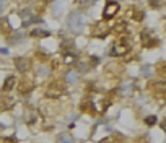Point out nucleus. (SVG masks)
<instances>
[{
	"label": "nucleus",
	"instance_id": "22",
	"mask_svg": "<svg viewBox=\"0 0 166 143\" xmlns=\"http://www.w3.org/2000/svg\"><path fill=\"white\" fill-rule=\"evenodd\" d=\"M51 65H52V68H59V67L62 65V57H60V55L54 57V59H52V62H51Z\"/></svg>",
	"mask_w": 166,
	"mask_h": 143
},
{
	"label": "nucleus",
	"instance_id": "15",
	"mask_svg": "<svg viewBox=\"0 0 166 143\" xmlns=\"http://www.w3.org/2000/svg\"><path fill=\"white\" fill-rule=\"evenodd\" d=\"M21 39H23V34L20 33V31H13L10 36H7V42H8L10 46H15V44H18V42H21Z\"/></svg>",
	"mask_w": 166,
	"mask_h": 143
},
{
	"label": "nucleus",
	"instance_id": "19",
	"mask_svg": "<svg viewBox=\"0 0 166 143\" xmlns=\"http://www.w3.org/2000/svg\"><path fill=\"white\" fill-rule=\"evenodd\" d=\"M143 122H145V125H147V127H153L158 122V117L156 116H147L143 119Z\"/></svg>",
	"mask_w": 166,
	"mask_h": 143
},
{
	"label": "nucleus",
	"instance_id": "9",
	"mask_svg": "<svg viewBox=\"0 0 166 143\" xmlns=\"http://www.w3.org/2000/svg\"><path fill=\"white\" fill-rule=\"evenodd\" d=\"M13 63L17 67V70L21 72V73H26V72L31 70V60L28 57H15Z\"/></svg>",
	"mask_w": 166,
	"mask_h": 143
},
{
	"label": "nucleus",
	"instance_id": "5",
	"mask_svg": "<svg viewBox=\"0 0 166 143\" xmlns=\"http://www.w3.org/2000/svg\"><path fill=\"white\" fill-rule=\"evenodd\" d=\"M109 33H111V28H109L104 21L96 23V25L93 26V29H91V36H93V38H98V39L108 38Z\"/></svg>",
	"mask_w": 166,
	"mask_h": 143
},
{
	"label": "nucleus",
	"instance_id": "1",
	"mask_svg": "<svg viewBox=\"0 0 166 143\" xmlns=\"http://www.w3.org/2000/svg\"><path fill=\"white\" fill-rule=\"evenodd\" d=\"M67 94V85L62 80H52L46 86V96L51 99H59L60 96Z\"/></svg>",
	"mask_w": 166,
	"mask_h": 143
},
{
	"label": "nucleus",
	"instance_id": "8",
	"mask_svg": "<svg viewBox=\"0 0 166 143\" xmlns=\"http://www.w3.org/2000/svg\"><path fill=\"white\" fill-rule=\"evenodd\" d=\"M121 5L117 2H108L106 5H104V10H103V18L104 20H111L114 18L117 15V11H119Z\"/></svg>",
	"mask_w": 166,
	"mask_h": 143
},
{
	"label": "nucleus",
	"instance_id": "7",
	"mask_svg": "<svg viewBox=\"0 0 166 143\" xmlns=\"http://www.w3.org/2000/svg\"><path fill=\"white\" fill-rule=\"evenodd\" d=\"M150 90H152V93H153V96H155V98L163 99L164 93H166V83L163 80H156V81L150 83Z\"/></svg>",
	"mask_w": 166,
	"mask_h": 143
},
{
	"label": "nucleus",
	"instance_id": "21",
	"mask_svg": "<svg viewBox=\"0 0 166 143\" xmlns=\"http://www.w3.org/2000/svg\"><path fill=\"white\" fill-rule=\"evenodd\" d=\"M57 143H75L74 138L70 137V135H60L57 138Z\"/></svg>",
	"mask_w": 166,
	"mask_h": 143
},
{
	"label": "nucleus",
	"instance_id": "18",
	"mask_svg": "<svg viewBox=\"0 0 166 143\" xmlns=\"http://www.w3.org/2000/svg\"><path fill=\"white\" fill-rule=\"evenodd\" d=\"M77 77H78V73H77V72L75 70H67L65 72V75H64V83H65V85H67V83H75L77 81Z\"/></svg>",
	"mask_w": 166,
	"mask_h": 143
},
{
	"label": "nucleus",
	"instance_id": "6",
	"mask_svg": "<svg viewBox=\"0 0 166 143\" xmlns=\"http://www.w3.org/2000/svg\"><path fill=\"white\" fill-rule=\"evenodd\" d=\"M34 90V80L33 78H21L18 83V93L23 94V96H28L31 94V91Z\"/></svg>",
	"mask_w": 166,
	"mask_h": 143
},
{
	"label": "nucleus",
	"instance_id": "27",
	"mask_svg": "<svg viewBox=\"0 0 166 143\" xmlns=\"http://www.w3.org/2000/svg\"><path fill=\"white\" fill-rule=\"evenodd\" d=\"M111 141V138H103V140H99V143H109Z\"/></svg>",
	"mask_w": 166,
	"mask_h": 143
},
{
	"label": "nucleus",
	"instance_id": "4",
	"mask_svg": "<svg viewBox=\"0 0 166 143\" xmlns=\"http://www.w3.org/2000/svg\"><path fill=\"white\" fill-rule=\"evenodd\" d=\"M140 42H142V47L152 49V47H156L160 44V39H156L150 29H145V31H142V34H140Z\"/></svg>",
	"mask_w": 166,
	"mask_h": 143
},
{
	"label": "nucleus",
	"instance_id": "11",
	"mask_svg": "<svg viewBox=\"0 0 166 143\" xmlns=\"http://www.w3.org/2000/svg\"><path fill=\"white\" fill-rule=\"evenodd\" d=\"M80 109H82V112H85V114H91V116H95L96 111H98V107H96V104L91 101V99H85V101H82V104H80Z\"/></svg>",
	"mask_w": 166,
	"mask_h": 143
},
{
	"label": "nucleus",
	"instance_id": "24",
	"mask_svg": "<svg viewBox=\"0 0 166 143\" xmlns=\"http://www.w3.org/2000/svg\"><path fill=\"white\" fill-rule=\"evenodd\" d=\"M98 63H99V59H98V57H95V55H90V62H88V65L96 67Z\"/></svg>",
	"mask_w": 166,
	"mask_h": 143
},
{
	"label": "nucleus",
	"instance_id": "23",
	"mask_svg": "<svg viewBox=\"0 0 166 143\" xmlns=\"http://www.w3.org/2000/svg\"><path fill=\"white\" fill-rule=\"evenodd\" d=\"M145 18V11L143 10H135V15H133V20L135 21H142Z\"/></svg>",
	"mask_w": 166,
	"mask_h": 143
},
{
	"label": "nucleus",
	"instance_id": "3",
	"mask_svg": "<svg viewBox=\"0 0 166 143\" xmlns=\"http://www.w3.org/2000/svg\"><path fill=\"white\" fill-rule=\"evenodd\" d=\"M67 26H68V29L72 31V33H82V29H83V26H85V21H83V17H82V13L80 11H74V13H70L68 15V18H67Z\"/></svg>",
	"mask_w": 166,
	"mask_h": 143
},
{
	"label": "nucleus",
	"instance_id": "20",
	"mask_svg": "<svg viewBox=\"0 0 166 143\" xmlns=\"http://www.w3.org/2000/svg\"><path fill=\"white\" fill-rule=\"evenodd\" d=\"M75 67H77V70H78L80 73H86V72L90 70V67H88V63H85V62H78V63H77Z\"/></svg>",
	"mask_w": 166,
	"mask_h": 143
},
{
	"label": "nucleus",
	"instance_id": "13",
	"mask_svg": "<svg viewBox=\"0 0 166 143\" xmlns=\"http://www.w3.org/2000/svg\"><path fill=\"white\" fill-rule=\"evenodd\" d=\"M0 33L5 34V36H10L11 33H13V28H11V25H10V20L7 17L0 18Z\"/></svg>",
	"mask_w": 166,
	"mask_h": 143
},
{
	"label": "nucleus",
	"instance_id": "12",
	"mask_svg": "<svg viewBox=\"0 0 166 143\" xmlns=\"http://www.w3.org/2000/svg\"><path fill=\"white\" fill-rule=\"evenodd\" d=\"M15 85H17V77H15V75H8V77L5 78V81H3L2 91H3L5 94H8L10 91L15 88Z\"/></svg>",
	"mask_w": 166,
	"mask_h": 143
},
{
	"label": "nucleus",
	"instance_id": "25",
	"mask_svg": "<svg viewBox=\"0 0 166 143\" xmlns=\"http://www.w3.org/2000/svg\"><path fill=\"white\" fill-rule=\"evenodd\" d=\"M142 73H143L145 77H150V67L148 65H143V67H142Z\"/></svg>",
	"mask_w": 166,
	"mask_h": 143
},
{
	"label": "nucleus",
	"instance_id": "10",
	"mask_svg": "<svg viewBox=\"0 0 166 143\" xmlns=\"http://www.w3.org/2000/svg\"><path fill=\"white\" fill-rule=\"evenodd\" d=\"M39 111H41V114L44 117H52V116H55V114L60 111V106H55V107H52L51 106V102H41V107H39Z\"/></svg>",
	"mask_w": 166,
	"mask_h": 143
},
{
	"label": "nucleus",
	"instance_id": "16",
	"mask_svg": "<svg viewBox=\"0 0 166 143\" xmlns=\"http://www.w3.org/2000/svg\"><path fill=\"white\" fill-rule=\"evenodd\" d=\"M111 33H114L117 36H124L125 33H127V23H124V21L117 23L114 28H111Z\"/></svg>",
	"mask_w": 166,
	"mask_h": 143
},
{
	"label": "nucleus",
	"instance_id": "2",
	"mask_svg": "<svg viewBox=\"0 0 166 143\" xmlns=\"http://www.w3.org/2000/svg\"><path fill=\"white\" fill-rule=\"evenodd\" d=\"M129 52H130V41H129V38H125V36H121L119 39L114 41L109 54L114 55V57H121V55H125Z\"/></svg>",
	"mask_w": 166,
	"mask_h": 143
},
{
	"label": "nucleus",
	"instance_id": "26",
	"mask_svg": "<svg viewBox=\"0 0 166 143\" xmlns=\"http://www.w3.org/2000/svg\"><path fill=\"white\" fill-rule=\"evenodd\" d=\"M3 143H17V138L15 137H5L3 138Z\"/></svg>",
	"mask_w": 166,
	"mask_h": 143
},
{
	"label": "nucleus",
	"instance_id": "14",
	"mask_svg": "<svg viewBox=\"0 0 166 143\" xmlns=\"http://www.w3.org/2000/svg\"><path fill=\"white\" fill-rule=\"evenodd\" d=\"M13 98L10 96V94H3V96H0V111H8L11 106H13Z\"/></svg>",
	"mask_w": 166,
	"mask_h": 143
},
{
	"label": "nucleus",
	"instance_id": "17",
	"mask_svg": "<svg viewBox=\"0 0 166 143\" xmlns=\"http://www.w3.org/2000/svg\"><path fill=\"white\" fill-rule=\"evenodd\" d=\"M51 31L41 29V28H36V29L31 31V38H38V39H44V38H49Z\"/></svg>",
	"mask_w": 166,
	"mask_h": 143
}]
</instances>
